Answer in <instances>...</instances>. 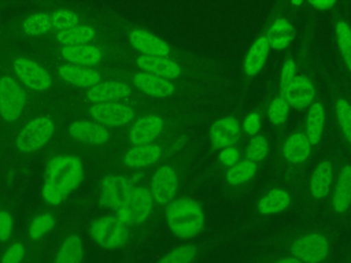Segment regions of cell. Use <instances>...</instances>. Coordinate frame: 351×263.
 <instances>
[{"instance_id":"27","label":"cell","mask_w":351,"mask_h":263,"mask_svg":"<svg viewBox=\"0 0 351 263\" xmlns=\"http://www.w3.org/2000/svg\"><path fill=\"white\" fill-rule=\"evenodd\" d=\"M218 241L206 240L184 242L166 252L156 263H197Z\"/></svg>"},{"instance_id":"40","label":"cell","mask_w":351,"mask_h":263,"mask_svg":"<svg viewBox=\"0 0 351 263\" xmlns=\"http://www.w3.org/2000/svg\"><path fill=\"white\" fill-rule=\"evenodd\" d=\"M51 27L52 25H51L49 14H44V12L32 14L22 22V29L29 36L45 34L49 32Z\"/></svg>"},{"instance_id":"23","label":"cell","mask_w":351,"mask_h":263,"mask_svg":"<svg viewBox=\"0 0 351 263\" xmlns=\"http://www.w3.org/2000/svg\"><path fill=\"white\" fill-rule=\"evenodd\" d=\"M26 104L23 88L10 75L0 77V116L12 122L18 119Z\"/></svg>"},{"instance_id":"39","label":"cell","mask_w":351,"mask_h":263,"mask_svg":"<svg viewBox=\"0 0 351 263\" xmlns=\"http://www.w3.org/2000/svg\"><path fill=\"white\" fill-rule=\"evenodd\" d=\"M244 145H245V142L243 140H240L239 142L218 151L215 160H214V168L223 171V170L232 167L233 164H236L237 162H240L244 155Z\"/></svg>"},{"instance_id":"16","label":"cell","mask_w":351,"mask_h":263,"mask_svg":"<svg viewBox=\"0 0 351 263\" xmlns=\"http://www.w3.org/2000/svg\"><path fill=\"white\" fill-rule=\"evenodd\" d=\"M269 52H270V45H269L265 32L262 30L252 41V44L248 48V51L243 59V63H241L240 88H241L243 93H245L250 89L254 79L263 70V67L267 62V58H269Z\"/></svg>"},{"instance_id":"45","label":"cell","mask_w":351,"mask_h":263,"mask_svg":"<svg viewBox=\"0 0 351 263\" xmlns=\"http://www.w3.org/2000/svg\"><path fill=\"white\" fill-rule=\"evenodd\" d=\"M12 218L7 211H0V241L4 242L11 237Z\"/></svg>"},{"instance_id":"10","label":"cell","mask_w":351,"mask_h":263,"mask_svg":"<svg viewBox=\"0 0 351 263\" xmlns=\"http://www.w3.org/2000/svg\"><path fill=\"white\" fill-rule=\"evenodd\" d=\"M295 8L288 1H277L265 22L263 32L269 41L270 49L284 51L287 49L296 37L295 25Z\"/></svg>"},{"instance_id":"15","label":"cell","mask_w":351,"mask_h":263,"mask_svg":"<svg viewBox=\"0 0 351 263\" xmlns=\"http://www.w3.org/2000/svg\"><path fill=\"white\" fill-rule=\"evenodd\" d=\"M329 212L336 218H347L351 212V159L339 160L335 182L328 197Z\"/></svg>"},{"instance_id":"29","label":"cell","mask_w":351,"mask_h":263,"mask_svg":"<svg viewBox=\"0 0 351 263\" xmlns=\"http://www.w3.org/2000/svg\"><path fill=\"white\" fill-rule=\"evenodd\" d=\"M133 188V181L123 175H107L101 182V203L112 210H118L128 193Z\"/></svg>"},{"instance_id":"8","label":"cell","mask_w":351,"mask_h":263,"mask_svg":"<svg viewBox=\"0 0 351 263\" xmlns=\"http://www.w3.org/2000/svg\"><path fill=\"white\" fill-rule=\"evenodd\" d=\"M128 41L140 55L163 56V58H171L182 62H191V63L208 62V59L199 56L196 53H192L184 48H180L178 45H173L169 41L163 40L162 37L143 27H132L128 32Z\"/></svg>"},{"instance_id":"6","label":"cell","mask_w":351,"mask_h":263,"mask_svg":"<svg viewBox=\"0 0 351 263\" xmlns=\"http://www.w3.org/2000/svg\"><path fill=\"white\" fill-rule=\"evenodd\" d=\"M84 175V164L81 159L71 155H60L53 158L47 167L45 179L43 185V197L51 204L56 205L74 190Z\"/></svg>"},{"instance_id":"24","label":"cell","mask_w":351,"mask_h":263,"mask_svg":"<svg viewBox=\"0 0 351 263\" xmlns=\"http://www.w3.org/2000/svg\"><path fill=\"white\" fill-rule=\"evenodd\" d=\"M90 116L100 125L119 127L133 123L137 111L133 105L117 101V103H99L89 108Z\"/></svg>"},{"instance_id":"20","label":"cell","mask_w":351,"mask_h":263,"mask_svg":"<svg viewBox=\"0 0 351 263\" xmlns=\"http://www.w3.org/2000/svg\"><path fill=\"white\" fill-rule=\"evenodd\" d=\"M55 132V122L49 116H38L27 122L16 137V147L22 152L43 148Z\"/></svg>"},{"instance_id":"1","label":"cell","mask_w":351,"mask_h":263,"mask_svg":"<svg viewBox=\"0 0 351 263\" xmlns=\"http://www.w3.org/2000/svg\"><path fill=\"white\" fill-rule=\"evenodd\" d=\"M339 230L326 223H313L287 229L270 240L263 247L266 251H278L302 263H328L339 241Z\"/></svg>"},{"instance_id":"48","label":"cell","mask_w":351,"mask_h":263,"mask_svg":"<svg viewBox=\"0 0 351 263\" xmlns=\"http://www.w3.org/2000/svg\"><path fill=\"white\" fill-rule=\"evenodd\" d=\"M328 263H339V262H337V260H335V259H332V260H330V262H328Z\"/></svg>"},{"instance_id":"32","label":"cell","mask_w":351,"mask_h":263,"mask_svg":"<svg viewBox=\"0 0 351 263\" xmlns=\"http://www.w3.org/2000/svg\"><path fill=\"white\" fill-rule=\"evenodd\" d=\"M58 74L64 82L80 88H92L100 84L101 78L99 71L75 64H62L58 70Z\"/></svg>"},{"instance_id":"35","label":"cell","mask_w":351,"mask_h":263,"mask_svg":"<svg viewBox=\"0 0 351 263\" xmlns=\"http://www.w3.org/2000/svg\"><path fill=\"white\" fill-rule=\"evenodd\" d=\"M289 112L291 107L285 97L282 96V93L280 92V89L277 88L276 92L270 95V100L266 110V118L270 122L271 127L277 132L282 130L289 118Z\"/></svg>"},{"instance_id":"47","label":"cell","mask_w":351,"mask_h":263,"mask_svg":"<svg viewBox=\"0 0 351 263\" xmlns=\"http://www.w3.org/2000/svg\"><path fill=\"white\" fill-rule=\"evenodd\" d=\"M343 263H351V248L347 251V253L344 255V260Z\"/></svg>"},{"instance_id":"5","label":"cell","mask_w":351,"mask_h":263,"mask_svg":"<svg viewBox=\"0 0 351 263\" xmlns=\"http://www.w3.org/2000/svg\"><path fill=\"white\" fill-rule=\"evenodd\" d=\"M132 84L138 92L148 97L176 100L177 103H192V100L204 96L213 88V84L173 81L143 71L132 74Z\"/></svg>"},{"instance_id":"41","label":"cell","mask_w":351,"mask_h":263,"mask_svg":"<svg viewBox=\"0 0 351 263\" xmlns=\"http://www.w3.org/2000/svg\"><path fill=\"white\" fill-rule=\"evenodd\" d=\"M55 226V218L51 214H40L37 215L29 225L27 234L29 238L33 241L41 240L45 237Z\"/></svg>"},{"instance_id":"11","label":"cell","mask_w":351,"mask_h":263,"mask_svg":"<svg viewBox=\"0 0 351 263\" xmlns=\"http://www.w3.org/2000/svg\"><path fill=\"white\" fill-rule=\"evenodd\" d=\"M314 33H315V15L310 14L296 47L287 56V59L284 60V63L281 66V70L278 74V82H277L278 89L284 88L298 74H300L304 70L311 67Z\"/></svg>"},{"instance_id":"3","label":"cell","mask_w":351,"mask_h":263,"mask_svg":"<svg viewBox=\"0 0 351 263\" xmlns=\"http://www.w3.org/2000/svg\"><path fill=\"white\" fill-rule=\"evenodd\" d=\"M195 156V142L188 137V140H185L156 166L148 185L156 205L166 207L178 196L192 168Z\"/></svg>"},{"instance_id":"26","label":"cell","mask_w":351,"mask_h":263,"mask_svg":"<svg viewBox=\"0 0 351 263\" xmlns=\"http://www.w3.org/2000/svg\"><path fill=\"white\" fill-rule=\"evenodd\" d=\"M14 70L23 85L33 90H45L51 86V75L36 62L27 58H16Z\"/></svg>"},{"instance_id":"46","label":"cell","mask_w":351,"mask_h":263,"mask_svg":"<svg viewBox=\"0 0 351 263\" xmlns=\"http://www.w3.org/2000/svg\"><path fill=\"white\" fill-rule=\"evenodd\" d=\"M304 4L310 5L313 10H317V11H332L339 3L335 0H315V1H307Z\"/></svg>"},{"instance_id":"33","label":"cell","mask_w":351,"mask_h":263,"mask_svg":"<svg viewBox=\"0 0 351 263\" xmlns=\"http://www.w3.org/2000/svg\"><path fill=\"white\" fill-rule=\"evenodd\" d=\"M62 56L70 62L71 64H82V66H90L100 62L103 52L99 47L90 45V44H82V45H67L62 47L60 49Z\"/></svg>"},{"instance_id":"17","label":"cell","mask_w":351,"mask_h":263,"mask_svg":"<svg viewBox=\"0 0 351 263\" xmlns=\"http://www.w3.org/2000/svg\"><path fill=\"white\" fill-rule=\"evenodd\" d=\"M291 108L307 110L318 96L315 77L311 67L298 74L288 85L280 89Z\"/></svg>"},{"instance_id":"21","label":"cell","mask_w":351,"mask_h":263,"mask_svg":"<svg viewBox=\"0 0 351 263\" xmlns=\"http://www.w3.org/2000/svg\"><path fill=\"white\" fill-rule=\"evenodd\" d=\"M337 5L330 11L333 41L339 59L351 79V21Z\"/></svg>"},{"instance_id":"28","label":"cell","mask_w":351,"mask_h":263,"mask_svg":"<svg viewBox=\"0 0 351 263\" xmlns=\"http://www.w3.org/2000/svg\"><path fill=\"white\" fill-rule=\"evenodd\" d=\"M259 164L241 159L232 167L222 171V185L230 192L245 189L258 175Z\"/></svg>"},{"instance_id":"9","label":"cell","mask_w":351,"mask_h":263,"mask_svg":"<svg viewBox=\"0 0 351 263\" xmlns=\"http://www.w3.org/2000/svg\"><path fill=\"white\" fill-rule=\"evenodd\" d=\"M189 134L178 133L170 137H166L160 141L143 144V145H132L122 156V163L132 170H141L155 164H159L169 153L177 149L185 140H188Z\"/></svg>"},{"instance_id":"30","label":"cell","mask_w":351,"mask_h":263,"mask_svg":"<svg viewBox=\"0 0 351 263\" xmlns=\"http://www.w3.org/2000/svg\"><path fill=\"white\" fill-rule=\"evenodd\" d=\"M132 95V86L122 81H107L100 82L86 92V99L93 101L95 104L99 103H117L123 99H128Z\"/></svg>"},{"instance_id":"38","label":"cell","mask_w":351,"mask_h":263,"mask_svg":"<svg viewBox=\"0 0 351 263\" xmlns=\"http://www.w3.org/2000/svg\"><path fill=\"white\" fill-rule=\"evenodd\" d=\"M93 37H95V29L88 25H80L69 30L58 32L56 34V40L60 44H63V47L88 44Z\"/></svg>"},{"instance_id":"14","label":"cell","mask_w":351,"mask_h":263,"mask_svg":"<svg viewBox=\"0 0 351 263\" xmlns=\"http://www.w3.org/2000/svg\"><path fill=\"white\" fill-rule=\"evenodd\" d=\"M89 234L97 245L106 249L121 248L126 245L130 238L129 227L118 215H106L93 221L89 227Z\"/></svg>"},{"instance_id":"44","label":"cell","mask_w":351,"mask_h":263,"mask_svg":"<svg viewBox=\"0 0 351 263\" xmlns=\"http://www.w3.org/2000/svg\"><path fill=\"white\" fill-rule=\"evenodd\" d=\"M26 255L25 244L21 241H15L10 244L0 258V263H22Z\"/></svg>"},{"instance_id":"36","label":"cell","mask_w":351,"mask_h":263,"mask_svg":"<svg viewBox=\"0 0 351 263\" xmlns=\"http://www.w3.org/2000/svg\"><path fill=\"white\" fill-rule=\"evenodd\" d=\"M84 245L78 234H69L56 249L52 263H82Z\"/></svg>"},{"instance_id":"42","label":"cell","mask_w":351,"mask_h":263,"mask_svg":"<svg viewBox=\"0 0 351 263\" xmlns=\"http://www.w3.org/2000/svg\"><path fill=\"white\" fill-rule=\"evenodd\" d=\"M49 18H51L52 27L59 29V32L80 26V16L70 10H64V8L55 10L49 14Z\"/></svg>"},{"instance_id":"18","label":"cell","mask_w":351,"mask_h":263,"mask_svg":"<svg viewBox=\"0 0 351 263\" xmlns=\"http://www.w3.org/2000/svg\"><path fill=\"white\" fill-rule=\"evenodd\" d=\"M241 121L243 118L240 112H232L215 119L208 129L210 151L218 152L243 140Z\"/></svg>"},{"instance_id":"2","label":"cell","mask_w":351,"mask_h":263,"mask_svg":"<svg viewBox=\"0 0 351 263\" xmlns=\"http://www.w3.org/2000/svg\"><path fill=\"white\" fill-rule=\"evenodd\" d=\"M197 118L199 114L192 108L191 103H180L165 110L144 114L130 125L128 141L130 147L156 142L173 134L188 132Z\"/></svg>"},{"instance_id":"22","label":"cell","mask_w":351,"mask_h":263,"mask_svg":"<svg viewBox=\"0 0 351 263\" xmlns=\"http://www.w3.org/2000/svg\"><path fill=\"white\" fill-rule=\"evenodd\" d=\"M295 203V192L287 185L267 188L255 203V212L259 216H273L285 212Z\"/></svg>"},{"instance_id":"31","label":"cell","mask_w":351,"mask_h":263,"mask_svg":"<svg viewBox=\"0 0 351 263\" xmlns=\"http://www.w3.org/2000/svg\"><path fill=\"white\" fill-rule=\"evenodd\" d=\"M69 133L75 140L93 145H103L110 140V132L97 122L75 121L69 126Z\"/></svg>"},{"instance_id":"19","label":"cell","mask_w":351,"mask_h":263,"mask_svg":"<svg viewBox=\"0 0 351 263\" xmlns=\"http://www.w3.org/2000/svg\"><path fill=\"white\" fill-rule=\"evenodd\" d=\"M326 88L332 100L339 136L351 153V96L333 79L328 81Z\"/></svg>"},{"instance_id":"13","label":"cell","mask_w":351,"mask_h":263,"mask_svg":"<svg viewBox=\"0 0 351 263\" xmlns=\"http://www.w3.org/2000/svg\"><path fill=\"white\" fill-rule=\"evenodd\" d=\"M155 205L149 188L138 185L130 189L122 205L117 210V215L128 227L140 226L148 222Z\"/></svg>"},{"instance_id":"12","label":"cell","mask_w":351,"mask_h":263,"mask_svg":"<svg viewBox=\"0 0 351 263\" xmlns=\"http://www.w3.org/2000/svg\"><path fill=\"white\" fill-rule=\"evenodd\" d=\"M339 160L335 155H328L322 158L307 175L304 189L307 192L308 201L313 205H321L328 201L329 193L332 190Z\"/></svg>"},{"instance_id":"43","label":"cell","mask_w":351,"mask_h":263,"mask_svg":"<svg viewBox=\"0 0 351 263\" xmlns=\"http://www.w3.org/2000/svg\"><path fill=\"white\" fill-rule=\"evenodd\" d=\"M248 263H302L298 259L278 251H265L254 256Z\"/></svg>"},{"instance_id":"34","label":"cell","mask_w":351,"mask_h":263,"mask_svg":"<svg viewBox=\"0 0 351 263\" xmlns=\"http://www.w3.org/2000/svg\"><path fill=\"white\" fill-rule=\"evenodd\" d=\"M270 148H271V133L269 130H261L258 134L247 140L244 145L243 159H247L261 166L267 159L270 153Z\"/></svg>"},{"instance_id":"4","label":"cell","mask_w":351,"mask_h":263,"mask_svg":"<svg viewBox=\"0 0 351 263\" xmlns=\"http://www.w3.org/2000/svg\"><path fill=\"white\" fill-rule=\"evenodd\" d=\"M314 149L302 126L288 133L281 141L278 151V170L287 182V186L298 192L304 189Z\"/></svg>"},{"instance_id":"7","label":"cell","mask_w":351,"mask_h":263,"mask_svg":"<svg viewBox=\"0 0 351 263\" xmlns=\"http://www.w3.org/2000/svg\"><path fill=\"white\" fill-rule=\"evenodd\" d=\"M167 229L180 240H192L206 227V211L199 200L191 196H177L165 207Z\"/></svg>"},{"instance_id":"25","label":"cell","mask_w":351,"mask_h":263,"mask_svg":"<svg viewBox=\"0 0 351 263\" xmlns=\"http://www.w3.org/2000/svg\"><path fill=\"white\" fill-rule=\"evenodd\" d=\"M325 126H326V105H325L324 99L318 95L317 99L314 100V103L307 108L306 116L303 121V126H302V129L314 151L322 142Z\"/></svg>"},{"instance_id":"37","label":"cell","mask_w":351,"mask_h":263,"mask_svg":"<svg viewBox=\"0 0 351 263\" xmlns=\"http://www.w3.org/2000/svg\"><path fill=\"white\" fill-rule=\"evenodd\" d=\"M270 95L265 96L241 121V137L243 140H248L258 134L262 130L265 118H266V110L270 100Z\"/></svg>"}]
</instances>
